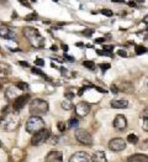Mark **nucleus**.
<instances>
[{
	"label": "nucleus",
	"mask_w": 148,
	"mask_h": 162,
	"mask_svg": "<svg viewBox=\"0 0 148 162\" xmlns=\"http://www.w3.org/2000/svg\"><path fill=\"white\" fill-rule=\"evenodd\" d=\"M100 68H101L102 72H105V71H108V69L110 68V64H109V63H101V64H100Z\"/></svg>",
	"instance_id": "28"
},
{
	"label": "nucleus",
	"mask_w": 148,
	"mask_h": 162,
	"mask_svg": "<svg viewBox=\"0 0 148 162\" xmlns=\"http://www.w3.org/2000/svg\"><path fill=\"white\" fill-rule=\"evenodd\" d=\"M128 5H131V6H135L136 4H135V3H132V2H130V3H128Z\"/></svg>",
	"instance_id": "43"
},
{
	"label": "nucleus",
	"mask_w": 148,
	"mask_h": 162,
	"mask_svg": "<svg viewBox=\"0 0 148 162\" xmlns=\"http://www.w3.org/2000/svg\"><path fill=\"white\" fill-rule=\"evenodd\" d=\"M126 147V141L124 139H120V137H116V139H112L110 142H109V149L111 151H115V152H118V151H122L125 150Z\"/></svg>",
	"instance_id": "8"
},
{
	"label": "nucleus",
	"mask_w": 148,
	"mask_h": 162,
	"mask_svg": "<svg viewBox=\"0 0 148 162\" xmlns=\"http://www.w3.org/2000/svg\"><path fill=\"white\" fill-rule=\"evenodd\" d=\"M101 12L104 14V15H106V16H112V11L111 10H109V9H104V10H101Z\"/></svg>",
	"instance_id": "31"
},
{
	"label": "nucleus",
	"mask_w": 148,
	"mask_h": 162,
	"mask_svg": "<svg viewBox=\"0 0 148 162\" xmlns=\"http://www.w3.org/2000/svg\"><path fill=\"white\" fill-rule=\"evenodd\" d=\"M127 141H128L130 143H137V142H138V137H137L136 134H130V135L127 136Z\"/></svg>",
	"instance_id": "21"
},
{
	"label": "nucleus",
	"mask_w": 148,
	"mask_h": 162,
	"mask_svg": "<svg viewBox=\"0 0 148 162\" xmlns=\"http://www.w3.org/2000/svg\"><path fill=\"white\" fill-rule=\"evenodd\" d=\"M0 36H2L3 39H6V40H12L15 37L14 32L9 27H6V26H2V27H0Z\"/></svg>",
	"instance_id": "14"
},
{
	"label": "nucleus",
	"mask_w": 148,
	"mask_h": 162,
	"mask_svg": "<svg viewBox=\"0 0 148 162\" xmlns=\"http://www.w3.org/2000/svg\"><path fill=\"white\" fill-rule=\"evenodd\" d=\"M6 96L8 98H14V96H18V90L15 87H10L8 90H6Z\"/></svg>",
	"instance_id": "19"
},
{
	"label": "nucleus",
	"mask_w": 148,
	"mask_h": 162,
	"mask_svg": "<svg viewBox=\"0 0 148 162\" xmlns=\"http://www.w3.org/2000/svg\"><path fill=\"white\" fill-rule=\"evenodd\" d=\"M92 157H93V162H108L106 155L104 154L102 151H96V152H94V155H93Z\"/></svg>",
	"instance_id": "18"
},
{
	"label": "nucleus",
	"mask_w": 148,
	"mask_h": 162,
	"mask_svg": "<svg viewBox=\"0 0 148 162\" xmlns=\"http://www.w3.org/2000/svg\"><path fill=\"white\" fill-rule=\"evenodd\" d=\"M62 48H63V51H64V52H67V51H68V46H67V45H64V43L62 45Z\"/></svg>",
	"instance_id": "39"
},
{
	"label": "nucleus",
	"mask_w": 148,
	"mask_h": 162,
	"mask_svg": "<svg viewBox=\"0 0 148 162\" xmlns=\"http://www.w3.org/2000/svg\"><path fill=\"white\" fill-rule=\"evenodd\" d=\"M89 111H90V105L86 102H80L77 106H76V113L78 116H85L89 114Z\"/></svg>",
	"instance_id": "10"
},
{
	"label": "nucleus",
	"mask_w": 148,
	"mask_h": 162,
	"mask_svg": "<svg viewBox=\"0 0 148 162\" xmlns=\"http://www.w3.org/2000/svg\"><path fill=\"white\" fill-rule=\"evenodd\" d=\"M135 51H136V55H142V53H144L147 50H146L143 46H137V47L135 48Z\"/></svg>",
	"instance_id": "26"
},
{
	"label": "nucleus",
	"mask_w": 148,
	"mask_h": 162,
	"mask_svg": "<svg viewBox=\"0 0 148 162\" xmlns=\"http://www.w3.org/2000/svg\"><path fill=\"white\" fill-rule=\"evenodd\" d=\"M69 162H93V157L88 152L78 151L69 158Z\"/></svg>",
	"instance_id": "7"
},
{
	"label": "nucleus",
	"mask_w": 148,
	"mask_h": 162,
	"mask_svg": "<svg viewBox=\"0 0 148 162\" xmlns=\"http://www.w3.org/2000/svg\"><path fill=\"white\" fill-rule=\"evenodd\" d=\"M76 139L83 143V145H88V146H90V145H93V136L89 134L86 130H84V129H78V130L76 131Z\"/></svg>",
	"instance_id": "5"
},
{
	"label": "nucleus",
	"mask_w": 148,
	"mask_h": 162,
	"mask_svg": "<svg viewBox=\"0 0 148 162\" xmlns=\"http://www.w3.org/2000/svg\"><path fill=\"white\" fill-rule=\"evenodd\" d=\"M93 34H94V30H93V29H86V30L83 31V35H85V36H88V37H90Z\"/></svg>",
	"instance_id": "27"
},
{
	"label": "nucleus",
	"mask_w": 148,
	"mask_h": 162,
	"mask_svg": "<svg viewBox=\"0 0 148 162\" xmlns=\"http://www.w3.org/2000/svg\"><path fill=\"white\" fill-rule=\"evenodd\" d=\"M111 92H114V93H117V92H118V89H117V87L112 84V86H111Z\"/></svg>",
	"instance_id": "36"
},
{
	"label": "nucleus",
	"mask_w": 148,
	"mask_h": 162,
	"mask_svg": "<svg viewBox=\"0 0 148 162\" xmlns=\"http://www.w3.org/2000/svg\"><path fill=\"white\" fill-rule=\"evenodd\" d=\"M20 64H21V66H24V67H28V63L27 62H24V61H21Z\"/></svg>",
	"instance_id": "38"
},
{
	"label": "nucleus",
	"mask_w": 148,
	"mask_h": 162,
	"mask_svg": "<svg viewBox=\"0 0 148 162\" xmlns=\"http://www.w3.org/2000/svg\"><path fill=\"white\" fill-rule=\"evenodd\" d=\"M127 126V120L124 115H116L115 120H114V127L117 130H125Z\"/></svg>",
	"instance_id": "11"
},
{
	"label": "nucleus",
	"mask_w": 148,
	"mask_h": 162,
	"mask_svg": "<svg viewBox=\"0 0 148 162\" xmlns=\"http://www.w3.org/2000/svg\"><path fill=\"white\" fill-rule=\"evenodd\" d=\"M105 40H106L105 37H101V39H98L96 42H98V43H101V42H105Z\"/></svg>",
	"instance_id": "37"
},
{
	"label": "nucleus",
	"mask_w": 148,
	"mask_h": 162,
	"mask_svg": "<svg viewBox=\"0 0 148 162\" xmlns=\"http://www.w3.org/2000/svg\"><path fill=\"white\" fill-rule=\"evenodd\" d=\"M58 130L61 131V133H63V131L66 130V125H64V123H61V121L58 123Z\"/></svg>",
	"instance_id": "29"
},
{
	"label": "nucleus",
	"mask_w": 148,
	"mask_h": 162,
	"mask_svg": "<svg viewBox=\"0 0 148 162\" xmlns=\"http://www.w3.org/2000/svg\"><path fill=\"white\" fill-rule=\"evenodd\" d=\"M141 125L144 131H148V109L141 113Z\"/></svg>",
	"instance_id": "17"
},
{
	"label": "nucleus",
	"mask_w": 148,
	"mask_h": 162,
	"mask_svg": "<svg viewBox=\"0 0 148 162\" xmlns=\"http://www.w3.org/2000/svg\"><path fill=\"white\" fill-rule=\"evenodd\" d=\"M111 106L115 108V109H125L128 106V102L126 99H115L112 100L111 103Z\"/></svg>",
	"instance_id": "16"
},
{
	"label": "nucleus",
	"mask_w": 148,
	"mask_h": 162,
	"mask_svg": "<svg viewBox=\"0 0 148 162\" xmlns=\"http://www.w3.org/2000/svg\"><path fill=\"white\" fill-rule=\"evenodd\" d=\"M78 125H79V121H78V119H74V118L69 119V121H68V126H69V127L76 129V127H78Z\"/></svg>",
	"instance_id": "22"
},
{
	"label": "nucleus",
	"mask_w": 148,
	"mask_h": 162,
	"mask_svg": "<svg viewBox=\"0 0 148 162\" xmlns=\"http://www.w3.org/2000/svg\"><path fill=\"white\" fill-rule=\"evenodd\" d=\"M2 121H3V119H0V123H2Z\"/></svg>",
	"instance_id": "47"
},
{
	"label": "nucleus",
	"mask_w": 148,
	"mask_h": 162,
	"mask_svg": "<svg viewBox=\"0 0 148 162\" xmlns=\"http://www.w3.org/2000/svg\"><path fill=\"white\" fill-rule=\"evenodd\" d=\"M16 87H18L19 89H21V90H27V89H28V84H27V83H24V82H19V83L16 84Z\"/></svg>",
	"instance_id": "25"
},
{
	"label": "nucleus",
	"mask_w": 148,
	"mask_h": 162,
	"mask_svg": "<svg viewBox=\"0 0 148 162\" xmlns=\"http://www.w3.org/2000/svg\"><path fill=\"white\" fill-rule=\"evenodd\" d=\"M83 66L86 67V68H89V69H94L95 68V64L92 61H83Z\"/></svg>",
	"instance_id": "23"
},
{
	"label": "nucleus",
	"mask_w": 148,
	"mask_h": 162,
	"mask_svg": "<svg viewBox=\"0 0 148 162\" xmlns=\"http://www.w3.org/2000/svg\"><path fill=\"white\" fill-rule=\"evenodd\" d=\"M24 35L30 41V43H31L32 46H35V47H42L44 45V39L40 35L38 30H36L34 27H25L24 29Z\"/></svg>",
	"instance_id": "1"
},
{
	"label": "nucleus",
	"mask_w": 148,
	"mask_h": 162,
	"mask_svg": "<svg viewBox=\"0 0 148 162\" xmlns=\"http://www.w3.org/2000/svg\"><path fill=\"white\" fill-rule=\"evenodd\" d=\"M48 111V103L43 99H34L30 103V113L34 116L42 115Z\"/></svg>",
	"instance_id": "2"
},
{
	"label": "nucleus",
	"mask_w": 148,
	"mask_h": 162,
	"mask_svg": "<svg viewBox=\"0 0 148 162\" xmlns=\"http://www.w3.org/2000/svg\"><path fill=\"white\" fill-rule=\"evenodd\" d=\"M35 64H36V66L42 67V66H44V61H43V59H41V58H37V59L35 61Z\"/></svg>",
	"instance_id": "30"
},
{
	"label": "nucleus",
	"mask_w": 148,
	"mask_h": 162,
	"mask_svg": "<svg viewBox=\"0 0 148 162\" xmlns=\"http://www.w3.org/2000/svg\"><path fill=\"white\" fill-rule=\"evenodd\" d=\"M142 150H146V149H148V140H144L142 143H141V146H140Z\"/></svg>",
	"instance_id": "33"
},
{
	"label": "nucleus",
	"mask_w": 148,
	"mask_h": 162,
	"mask_svg": "<svg viewBox=\"0 0 148 162\" xmlns=\"http://www.w3.org/2000/svg\"><path fill=\"white\" fill-rule=\"evenodd\" d=\"M25 20H27V21H31V20H36V14H31V15H27L26 18H25Z\"/></svg>",
	"instance_id": "32"
},
{
	"label": "nucleus",
	"mask_w": 148,
	"mask_h": 162,
	"mask_svg": "<svg viewBox=\"0 0 148 162\" xmlns=\"http://www.w3.org/2000/svg\"><path fill=\"white\" fill-rule=\"evenodd\" d=\"M28 100H30V95H28V94H25V95H20V96H18V98L15 99L14 104H12V108H14V110H15V111H19V110H21V109L25 106V104H26Z\"/></svg>",
	"instance_id": "9"
},
{
	"label": "nucleus",
	"mask_w": 148,
	"mask_h": 162,
	"mask_svg": "<svg viewBox=\"0 0 148 162\" xmlns=\"http://www.w3.org/2000/svg\"><path fill=\"white\" fill-rule=\"evenodd\" d=\"M20 124V118L15 114H8L3 119V127L5 131H14Z\"/></svg>",
	"instance_id": "4"
},
{
	"label": "nucleus",
	"mask_w": 148,
	"mask_h": 162,
	"mask_svg": "<svg viewBox=\"0 0 148 162\" xmlns=\"http://www.w3.org/2000/svg\"><path fill=\"white\" fill-rule=\"evenodd\" d=\"M3 146V143H2V141H0V147H2Z\"/></svg>",
	"instance_id": "45"
},
{
	"label": "nucleus",
	"mask_w": 148,
	"mask_h": 162,
	"mask_svg": "<svg viewBox=\"0 0 148 162\" xmlns=\"http://www.w3.org/2000/svg\"><path fill=\"white\" fill-rule=\"evenodd\" d=\"M44 129V121L40 116H31L26 123V131L30 134H37Z\"/></svg>",
	"instance_id": "3"
},
{
	"label": "nucleus",
	"mask_w": 148,
	"mask_h": 162,
	"mask_svg": "<svg viewBox=\"0 0 148 162\" xmlns=\"http://www.w3.org/2000/svg\"><path fill=\"white\" fill-rule=\"evenodd\" d=\"M48 139H50V131L47 130V129H43V130H41L37 134H35V136L31 140V143L34 145V146H38V145L43 143L44 141H47Z\"/></svg>",
	"instance_id": "6"
},
{
	"label": "nucleus",
	"mask_w": 148,
	"mask_h": 162,
	"mask_svg": "<svg viewBox=\"0 0 148 162\" xmlns=\"http://www.w3.org/2000/svg\"><path fill=\"white\" fill-rule=\"evenodd\" d=\"M117 55L121 56V57H127V52L124 51V50H118V51H117Z\"/></svg>",
	"instance_id": "34"
},
{
	"label": "nucleus",
	"mask_w": 148,
	"mask_h": 162,
	"mask_svg": "<svg viewBox=\"0 0 148 162\" xmlns=\"http://www.w3.org/2000/svg\"><path fill=\"white\" fill-rule=\"evenodd\" d=\"M47 162H62L63 161V154L61 151H52L46 157Z\"/></svg>",
	"instance_id": "12"
},
{
	"label": "nucleus",
	"mask_w": 148,
	"mask_h": 162,
	"mask_svg": "<svg viewBox=\"0 0 148 162\" xmlns=\"http://www.w3.org/2000/svg\"><path fill=\"white\" fill-rule=\"evenodd\" d=\"M66 96H67V99H68V100H70V99H73V98H74V94L68 92V93H66Z\"/></svg>",
	"instance_id": "35"
},
{
	"label": "nucleus",
	"mask_w": 148,
	"mask_h": 162,
	"mask_svg": "<svg viewBox=\"0 0 148 162\" xmlns=\"http://www.w3.org/2000/svg\"><path fill=\"white\" fill-rule=\"evenodd\" d=\"M32 73H36V74H40V76H42L43 78H46V79H48V77L46 76V74H44L40 68H37V67H34L32 68Z\"/></svg>",
	"instance_id": "24"
},
{
	"label": "nucleus",
	"mask_w": 148,
	"mask_h": 162,
	"mask_svg": "<svg viewBox=\"0 0 148 162\" xmlns=\"http://www.w3.org/2000/svg\"><path fill=\"white\" fill-rule=\"evenodd\" d=\"M51 50H52V51H56V50H57V47H56V46H52V47H51Z\"/></svg>",
	"instance_id": "42"
},
{
	"label": "nucleus",
	"mask_w": 148,
	"mask_h": 162,
	"mask_svg": "<svg viewBox=\"0 0 148 162\" xmlns=\"http://www.w3.org/2000/svg\"><path fill=\"white\" fill-rule=\"evenodd\" d=\"M11 74V67L10 64L0 62V78H8Z\"/></svg>",
	"instance_id": "13"
},
{
	"label": "nucleus",
	"mask_w": 148,
	"mask_h": 162,
	"mask_svg": "<svg viewBox=\"0 0 148 162\" xmlns=\"http://www.w3.org/2000/svg\"><path fill=\"white\" fill-rule=\"evenodd\" d=\"M144 22H148V16H146V19H144Z\"/></svg>",
	"instance_id": "44"
},
{
	"label": "nucleus",
	"mask_w": 148,
	"mask_h": 162,
	"mask_svg": "<svg viewBox=\"0 0 148 162\" xmlns=\"http://www.w3.org/2000/svg\"><path fill=\"white\" fill-rule=\"evenodd\" d=\"M128 162H148V156L143 154H135L127 158Z\"/></svg>",
	"instance_id": "15"
},
{
	"label": "nucleus",
	"mask_w": 148,
	"mask_h": 162,
	"mask_svg": "<svg viewBox=\"0 0 148 162\" xmlns=\"http://www.w3.org/2000/svg\"><path fill=\"white\" fill-rule=\"evenodd\" d=\"M64 57H66V59H68V61H70V62H73V61H74V58H72V57H70V56H68V55H66Z\"/></svg>",
	"instance_id": "40"
},
{
	"label": "nucleus",
	"mask_w": 148,
	"mask_h": 162,
	"mask_svg": "<svg viewBox=\"0 0 148 162\" xmlns=\"http://www.w3.org/2000/svg\"><path fill=\"white\" fill-rule=\"evenodd\" d=\"M2 88H3V86H2V84H0V90H2Z\"/></svg>",
	"instance_id": "46"
},
{
	"label": "nucleus",
	"mask_w": 148,
	"mask_h": 162,
	"mask_svg": "<svg viewBox=\"0 0 148 162\" xmlns=\"http://www.w3.org/2000/svg\"><path fill=\"white\" fill-rule=\"evenodd\" d=\"M62 108L63 109H66V110H70L72 108H73V104H72V102L70 100H68V99H64L63 102H62Z\"/></svg>",
	"instance_id": "20"
},
{
	"label": "nucleus",
	"mask_w": 148,
	"mask_h": 162,
	"mask_svg": "<svg viewBox=\"0 0 148 162\" xmlns=\"http://www.w3.org/2000/svg\"><path fill=\"white\" fill-rule=\"evenodd\" d=\"M144 86H146V88L148 89V77H147L146 79H144Z\"/></svg>",
	"instance_id": "41"
}]
</instances>
